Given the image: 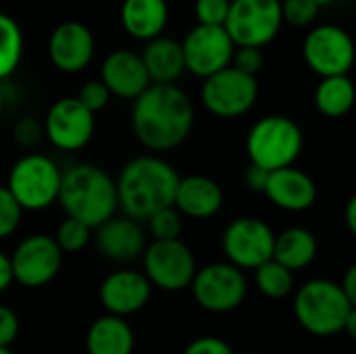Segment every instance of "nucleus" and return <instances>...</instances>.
<instances>
[{
  "instance_id": "nucleus-1",
  "label": "nucleus",
  "mask_w": 356,
  "mask_h": 354,
  "mask_svg": "<svg viewBox=\"0 0 356 354\" xmlns=\"http://www.w3.org/2000/svg\"><path fill=\"white\" fill-rule=\"evenodd\" d=\"M194 127V104L175 83H150L131 108V129L142 146L154 152L173 150Z\"/></svg>"
},
{
  "instance_id": "nucleus-2",
  "label": "nucleus",
  "mask_w": 356,
  "mask_h": 354,
  "mask_svg": "<svg viewBox=\"0 0 356 354\" xmlns=\"http://www.w3.org/2000/svg\"><path fill=\"white\" fill-rule=\"evenodd\" d=\"M179 175L163 159L144 154L131 159L115 182L117 207L134 221H148L154 213L173 207Z\"/></svg>"
},
{
  "instance_id": "nucleus-3",
  "label": "nucleus",
  "mask_w": 356,
  "mask_h": 354,
  "mask_svg": "<svg viewBox=\"0 0 356 354\" xmlns=\"http://www.w3.org/2000/svg\"><path fill=\"white\" fill-rule=\"evenodd\" d=\"M58 202L69 219H77L90 230L102 225L119 209L115 179L90 163H77L63 171Z\"/></svg>"
},
{
  "instance_id": "nucleus-4",
  "label": "nucleus",
  "mask_w": 356,
  "mask_h": 354,
  "mask_svg": "<svg viewBox=\"0 0 356 354\" xmlns=\"http://www.w3.org/2000/svg\"><path fill=\"white\" fill-rule=\"evenodd\" d=\"M294 315L302 330L319 338H356V307L332 280H311L294 296Z\"/></svg>"
},
{
  "instance_id": "nucleus-5",
  "label": "nucleus",
  "mask_w": 356,
  "mask_h": 354,
  "mask_svg": "<svg viewBox=\"0 0 356 354\" xmlns=\"http://www.w3.org/2000/svg\"><path fill=\"white\" fill-rule=\"evenodd\" d=\"M305 146L300 125L286 115H267L259 119L246 136L250 165L265 171L294 167Z\"/></svg>"
},
{
  "instance_id": "nucleus-6",
  "label": "nucleus",
  "mask_w": 356,
  "mask_h": 354,
  "mask_svg": "<svg viewBox=\"0 0 356 354\" xmlns=\"http://www.w3.org/2000/svg\"><path fill=\"white\" fill-rule=\"evenodd\" d=\"M60 177L63 171L50 156L29 152L13 165L6 190L21 211H44L58 200Z\"/></svg>"
},
{
  "instance_id": "nucleus-7",
  "label": "nucleus",
  "mask_w": 356,
  "mask_h": 354,
  "mask_svg": "<svg viewBox=\"0 0 356 354\" xmlns=\"http://www.w3.org/2000/svg\"><path fill=\"white\" fill-rule=\"evenodd\" d=\"M284 25L282 0H232L223 23L234 46L265 48Z\"/></svg>"
},
{
  "instance_id": "nucleus-8",
  "label": "nucleus",
  "mask_w": 356,
  "mask_h": 354,
  "mask_svg": "<svg viewBox=\"0 0 356 354\" xmlns=\"http://www.w3.org/2000/svg\"><path fill=\"white\" fill-rule=\"evenodd\" d=\"M259 98V81L232 65L207 77L200 88L204 108L221 119H236L246 115Z\"/></svg>"
},
{
  "instance_id": "nucleus-9",
  "label": "nucleus",
  "mask_w": 356,
  "mask_h": 354,
  "mask_svg": "<svg viewBox=\"0 0 356 354\" xmlns=\"http://www.w3.org/2000/svg\"><path fill=\"white\" fill-rule=\"evenodd\" d=\"M302 58L319 77L348 75L355 65V42L344 27L323 23L307 33L302 42Z\"/></svg>"
},
{
  "instance_id": "nucleus-10",
  "label": "nucleus",
  "mask_w": 356,
  "mask_h": 354,
  "mask_svg": "<svg viewBox=\"0 0 356 354\" xmlns=\"http://www.w3.org/2000/svg\"><path fill=\"white\" fill-rule=\"evenodd\" d=\"M142 263L150 286L165 292H181L190 288L198 269L194 252L181 240L152 242L144 248Z\"/></svg>"
},
{
  "instance_id": "nucleus-11",
  "label": "nucleus",
  "mask_w": 356,
  "mask_h": 354,
  "mask_svg": "<svg viewBox=\"0 0 356 354\" xmlns=\"http://www.w3.org/2000/svg\"><path fill=\"white\" fill-rule=\"evenodd\" d=\"M190 288L198 307L211 313H229L238 309L248 292L244 273L229 263H211L196 269Z\"/></svg>"
},
{
  "instance_id": "nucleus-12",
  "label": "nucleus",
  "mask_w": 356,
  "mask_h": 354,
  "mask_svg": "<svg viewBox=\"0 0 356 354\" xmlns=\"http://www.w3.org/2000/svg\"><path fill=\"white\" fill-rule=\"evenodd\" d=\"M275 234L259 217H238L234 219L221 238L227 263L242 269H257L273 257Z\"/></svg>"
},
{
  "instance_id": "nucleus-13",
  "label": "nucleus",
  "mask_w": 356,
  "mask_h": 354,
  "mask_svg": "<svg viewBox=\"0 0 356 354\" xmlns=\"http://www.w3.org/2000/svg\"><path fill=\"white\" fill-rule=\"evenodd\" d=\"M13 280L23 288L35 290L48 286L60 271L63 252L52 236L31 234L8 257Z\"/></svg>"
},
{
  "instance_id": "nucleus-14",
  "label": "nucleus",
  "mask_w": 356,
  "mask_h": 354,
  "mask_svg": "<svg viewBox=\"0 0 356 354\" xmlns=\"http://www.w3.org/2000/svg\"><path fill=\"white\" fill-rule=\"evenodd\" d=\"M179 44L186 71L202 79L229 67L236 50L225 27L217 25H196L186 33Z\"/></svg>"
},
{
  "instance_id": "nucleus-15",
  "label": "nucleus",
  "mask_w": 356,
  "mask_h": 354,
  "mask_svg": "<svg viewBox=\"0 0 356 354\" xmlns=\"http://www.w3.org/2000/svg\"><path fill=\"white\" fill-rule=\"evenodd\" d=\"M42 125L44 138H48L54 148L63 152H75L88 146L94 138L96 119L77 98L65 96L48 108Z\"/></svg>"
},
{
  "instance_id": "nucleus-16",
  "label": "nucleus",
  "mask_w": 356,
  "mask_h": 354,
  "mask_svg": "<svg viewBox=\"0 0 356 354\" xmlns=\"http://www.w3.org/2000/svg\"><path fill=\"white\" fill-rule=\"evenodd\" d=\"M94 52V33L81 21H63L48 38V58L63 73L83 71L92 63Z\"/></svg>"
},
{
  "instance_id": "nucleus-17",
  "label": "nucleus",
  "mask_w": 356,
  "mask_h": 354,
  "mask_svg": "<svg viewBox=\"0 0 356 354\" xmlns=\"http://www.w3.org/2000/svg\"><path fill=\"white\" fill-rule=\"evenodd\" d=\"M150 296L152 286L146 275L131 269H121L106 275L98 290L100 305L106 309V313L121 319L142 311L148 305Z\"/></svg>"
},
{
  "instance_id": "nucleus-18",
  "label": "nucleus",
  "mask_w": 356,
  "mask_h": 354,
  "mask_svg": "<svg viewBox=\"0 0 356 354\" xmlns=\"http://www.w3.org/2000/svg\"><path fill=\"white\" fill-rule=\"evenodd\" d=\"M96 250L113 263H131L144 255L146 236L138 221L125 215H113L96 227Z\"/></svg>"
},
{
  "instance_id": "nucleus-19",
  "label": "nucleus",
  "mask_w": 356,
  "mask_h": 354,
  "mask_svg": "<svg viewBox=\"0 0 356 354\" xmlns=\"http://www.w3.org/2000/svg\"><path fill=\"white\" fill-rule=\"evenodd\" d=\"M100 81L111 96L123 100H136L148 86L150 77L142 63V56L134 50H113L100 67Z\"/></svg>"
},
{
  "instance_id": "nucleus-20",
  "label": "nucleus",
  "mask_w": 356,
  "mask_h": 354,
  "mask_svg": "<svg viewBox=\"0 0 356 354\" xmlns=\"http://www.w3.org/2000/svg\"><path fill=\"white\" fill-rule=\"evenodd\" d=\"M263 194L282 211L302 213L317 200V186L311 175L296 167L269 171Z\"/></svg>"
},
{
  "instance_id": "nucleus-21",
  "label": "nucleus",
  "mask_w": 356,
  "mask_h": 354,
  "mask_svg": "<svg viewBox=\"0 0 356 354\" xmlns=\"http://www.w3.org/2000/svg\"><path fill=\"white\" fill-rule=\"evenodd\" d=\"M223 207L221 186L207 175H188L179 177L173 209L179 215L192 219H209L217 215Z\"/></svg>"
},
{
  "instance_id": "nucleus-22",
  "label": "nucleus",
  "mask_w": 356,
  "mask_h": 354,
  "mask_svg": "<svg viewBox=\"0 0 356 354\" xmlns=\"http://www.w3.org/2000/svg\"><path fill=\"white\" fill-rule=\"evenodd\" d=\"M119 17L131 38L150 42L163 35L169 23V4L167 0H123Z\"/></svg>"
},
{
  "instance_id": "nucleus-23",
  "label": "nucleus",
  "mask_w": 356,
  "mask_h": 354,
  "mask_svg": "<svg viewBox=\"0 0 356 354\" xmlns=\"http://www.w3.org/2000/svg\"><path fill=\"white\" fill-rule=\"evenodd\" d=\"M140 56L150 77V83H175L186 71L181 44L167 35H159L146 42Z\"/></svg>"
},
{
  "instance_id": "nucleus-24",
  "label": "nucleus",
  "mask_w": 356,
  "mask_h": 354,
  "mask_svg": "<svg viewBox=\"0 0 356 354\" xmlns=\"http://www.w3.org/2000/svg\"><path fill=\"white\" fill-rule=\"evenodd\" d=\"M136 346L134 330L121 317H98L86 336L88 354H131Z\"/></svg>"
},
{
  "instance_id": "nucleus-25",
  "label": "nucleus",
  "mask_w": 356,
  "mask_h": 354,
  "mask_svg": "<svg viewBox=\"0 0 356 354\" xmlns=\"http://www.w3.org/2000/svg\"><path fill=\"white\" fill-rule=\"evenodd\" d=\"M317 257V240L305 227H288L282 234H275L273 242V261L284 265L288 271L307 269Z\"/></svg>"
},
{
  "instance_id": "nucleus-26",
  "label": "nucleus",
  "mask_w": 356,
  "mask_h": 354,
  "mask_svg": "<svg viewBox=\"0 0 356 354\" xmlns=\"http://www.w3.org/2000/svg\"><path fill=\"white\" fill-rule=\"evenodd\" d=\"M355 104V83L348 75L321 77L315 90V106L330 119L344 117Z\"/></svg>"
},
{
  "instance_id": "nucleus-27",
  "label": "nucleus",
  "mask_w": 356,
  "mask_h": 354,
  "mask_svg": "<svg viewBox=\"0 0 356 354\" xmlns=\"http://www.w3.org/2000/svg\"><path fill=\"white\" fill-rule=\"evenodd\" d=\"M25 50V38L21 25L0 10V81L10 77L21 65Z\"/></svg>"
},
{
  "instance_id": "nucleus-28",
  "label": "nucleus",
  "mask_w": 356,
  "mask_h": 354,
  "mask_svg": "<svg viewBox=\"0 0 356 354\" xmlns=\"http://www.w3.org/2000/svg\"><path fill=\"white\" fill-rule=\"evenodd\" d=\"M254 282H257V288L267 298L280 300V298H286L292 292V288H294V273L288 271L277 261L269 259V261H265L263 265H259L254 269Z\"/></svg>"
},
{
  "instance_id": "nucleus-29",
  "label": "nucleus",
  "mask_w": 356,
  "mask_h": 354,
  "mask_svg": "<svg viewBox=\"0 0 356 354\" xmlns=\"http://www.w3.org/2000/svg\"><path fill=\"white\" fill-rule=\"evenodd\" d=\"M90 236H92V230L88 225H83L81 221L77 219H65L58 230H56V236H54V242L56 246L60 248V252H79L88 246L90 242Z\"/></svg>"
},
{
  "instance_id": "nucleus-30",
  "label": "nucleus",
  "mask_w": 356,
  "mask_h": 354,
  "mask_svg": "<svg viewBox=\"0 0 356 354\" xmlns=\"http://www.w3.org/2000/svg\"><path fill=\"white\" fill-rule=\"evenodd\" d=\"M146 223H148V232L152 234L154 242L179 240V234H181V227H184L181 215L173 207L154 213Z\"/></svg>"
},
{
  "instance_id": "nucleus-31",
  "label": "nucleus",
  "mask_w": 356,
  "mask_h": 354,
  "mask_svg": "<svg viewBox=\"0 0 356 354\" xmlns=\"http://www.w3.org/2000/svg\"><path fill=\"white\" fill-rule=\"evenodd\" d=\"M319 6L313 0H282V19L292 27H311L319 17Z\"/></svg>"
},
{
  "instance_id": "nucleus-32",
  "label": "nucleus",
  "mask_w": 356,
  "mask_h": 354,
  "mask_svg": "<svg viewBox=\"0 0 356 354\" xmlns=\"http://www.w3.org/2000/svg\"><path fill=\"white\" fill-rule=\"evenodd\" d=\"M21 215H23V211L17 204V200L10 196L6 186H0V240H4L17 232V227L21 223Z\"/></svg>"
},
{
  "instance_id": "nucleus-33",
  "label": "nucleus",
  "mask_w": 356,
  "mask_h": 354,
  "mask_svg": "<svg viewBox=\"0 0 356 354\" xmlns=\"http://www.w3.org/2000/svg\"><path fill=\"white\" fill-rule=\"evenodd\" d=\"M13 138L17 146L25 150H33L44 140V125L35 117H21L13 127Z\"/></svg>"
},
{
  "instance_id": "nucleus-34",
  "label": "nucleus",
  "mask_w": 356,
  "mask_h": 354,
  "mask_svg": "<svg viewBox=\"0 0 356 354\" xmlns=\"http://www.w3.org/2000/svg\"><path fill=\"white\" fill-rule=\"evenodd\" d=\"M232 0H196L194 2V15L198 19V25H217L223 27L227 13H229Z\"/></svg>"
},
{
  "instance_id": "nucleus-35",
  "label": "nucleus",
  "mask_w": 356,
  "mask_h": 354,
  "mask_svg": "<svg viewBox=\"0 0 356 354\" xmlns=\"http://www.w3.org/2000/svg\"><path fill=\"white\" fill-rule=\"evenodd\" d=\"M92 115L100 113L108 100H111V92L106 90V86L100 81V79H92V81H86L79 90V94L75 96Z\"/></svg>"
},
{
  "instance_id": "nucleus-36",
  "label": "nucleus",
  "mask_w": 356,
  "mask_h": 354,
  "mask_svg": "<svg viewBox=\"0 0 356 354\" xmlns=\"http://www.w3.org/2000/svg\"><path fill=\"white\" fill-rule=\"evenodd\" d=\"M265 65V56H263V50L261 48H250V46H236L234 50V56H232V67L250 75V77H257L261 73Z\"/></svg>"
},
{
  "instance_id": "nucleus-37",
  "label": "nucleus",
  "mask_w": 356,
  "mask_h": 354,
  "mask_svg": "<svg viewBox=\"0 0 356 354\" xmlns=\"http://www.w3.org/2000/svg\"><path fill=\"white\" fill-rule=\"evenodd\" d=\"M184 354H234L232 346L217 336H202L192 340Z\"/></svg>"
},
{
  "instance_id": "nucleus-38",
  "label": "nucleus",
  "mask_w": 356,
  "mask_h": 354,
  "mask_svg": "<svg viewBox=\"0 0 356 354\" xmlns=\"http://www.w3.org/2000/svg\"><path fill=\"white\" fill-rule=\"evenodd\" d=\"M19 336V317L13 309L0 305V348H8Z\"/></svg>"
},
{
  "instance_id": "nucleus-39",
  "label": "nucleus",
  "mask_w": 356,
  "mask_h": 354,
  "mask_svg": "<svg viewBox=\"0 0 356 354\" xmlns=\"http://www.w3.org/2000/svg\"><path fill=\"white\" fill-rule=\"evenodd\" d=\"M267 177H269V171L257 167V165H248L246 173H244V182H246V188L250 192H261L265 190V184H267Z\"/></svg>"
},
{
  "instance_id": "nucleus-40",
  "label": "nucleus",
  "mask_w": 356,
  "mask_h": 354,
  "mask_svg": "<svg viewBox=\"0 0 356 354\" xmlns=\"http://www.w3.org/2000/svg\"><path fill=\"white\" fill-rule=\"evenodd\" d=\"M13 269H10V259L0 252V292H6L13 284Z\"/></svg>"
},
{
  "instance_id": "nucleus-41",
  "label": "nucleus",
  "mask_w": 356,
  "mask_h": 354,
  "mask_svg": "<svg viewBox=\"0 0 356 354\" xmlns=\"http://www.w3.org/2000/svg\"><path fill=\"white\" fill-rule=\"evenodd\" d=\"M340 288H342L344 296L356 307V267H350V269L346 271V275H344Z\"/></svg>"
},
{
  "instance_id": "nucleus-42",
  "label": "nucleus",
  "mask_w": 356,
  "mask_h": 354,
  "mask_svg": "<svg viewBox=\"0 0 356 354\" xmlns=\"http://www.w3.org/2000/svg\"><path fill=\"white\" fill-rule=\"evenodd\" d=\"M346 225L355 234L356 232V196H353L346 204Z\"/></svg>"
},
{
  "instance_id": "nucleus-43",
  "label": "nucleus",
  "mask_w": 356,
  "mask_h": 354,
  "mask_svg": "<svg viewBox=\"0 0 356 354\" xmlns=\"http://www.w3.org/2000/svg\"><path fill=\"white\" fill-rule=\"evenodd\" d=\"M4 104H6V90H4V86H2V81H0V115H2V111H4Z\"/></svg>"
},
{
  "instance_id": "nucleus-44",
  "label": "nucleus",
  "mask_w": 356,
  "mask_h": 354,
  "mask_svg": "<svg viewBox=\"0 0 356 354\" xmlns=\"http://www.w3.org/2000/svg\"><path fill=\"white\" fill-rule=\"evenodd\" d=\"M319 8H323V6H330L332 2H336V0H313Z\"/></svg>"
},
{
  "instance_id": "nucleus-45",
  "label": "nucleus",
  "mask_w": 356,
  "mask_h": 354,
  "mask_svg": "<svg viewBox=\"0 0 356 354\" xmlns=\"http://www.w3.org/2000/svg\"><path fill=\"white\" fill-rule=\"evenodd\" d=\"M0 354H13V353H10V348H0Z\"/></svg>"
}]
</instances>
